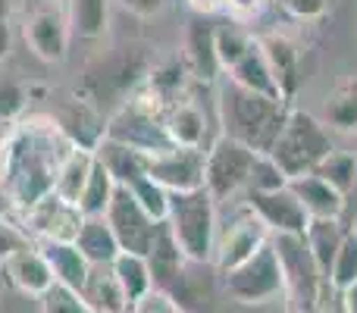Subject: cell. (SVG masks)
<instances>
[{
	"instance_id": "obj_1",
	"label": "cell",
	"mask_w": 357,
	"mask_h": 313,
	"mask_svg": "<svg viewBox=\"0 0 357 313\" xmlns=\"http://www.w3.org/2000/svg\"><path fill=\"white\" fill-rule=\"evenodd\" d=\"M73 148L75 144L63 135L54 119H29L6 135L3 191L19 207V213L54 191L56 172Z\"/></svg>"
},
{
	"instance_id": "obj_2",
	"label": "cell",
	"mask_w": 357,
	"mask_h": 313,
	"mask_svg": "<svg viewBox=\"0 0 357 313\" xmlns=\"http://www.w3.org/2000/svg\"><path fill=\"white\" fill-rule=\"evenodd\" d=\"M151 50L144 44H116L100 54H94L82 69V79L75 91L88 98L100 113L113 110L116 113L138 88L144 85L151 72Z\"/></svg>"
},
{
	"instance_id": "obj_3",
	"label": "cell",
	"mask_w": 357,
	"mask_h": 313,
	"mask_svg": "<svg viewBox=\"0 0 357 313\" xmlns=\"http://www.w3.org/2000/svg\"><path fill=\"white\" fill-rule=\"evenodd\" d=\"M289 113H291L289 100L266 98V94H257L251 88L235 85L232 79H226L220 85L222 135L248 144L254 154H270Z\"/></svg>"
},
{
	"instance_id": "obj_4",
	"label": "cell",
	"mask_w": 357,
	"mask_h": 313,
	"mask_svg": "<svg viewBox=\"0 0 357 313\" xmlns=\"http://www.w3.org/2000/svg\"><path fill=\"white\" fill-rule=\"evenodd\" d=\"M167 222L173 229L178 247L188 260H213V241H216V201L207 188L195 191H173L169 194V213Z\"/></svg>"
},
{
	"instance_id": "obj_5",
	"label": "cell",
	"mask_w": 357,
	"mask_h": 313,
	"mask_svg": "<svg viewBox=\"0 0 357 313\" xmlns=\"http://www.w3.org/2000/svg\"><path fill=\"white\" fill-rule=\"evenodd\" d=\"M329 151H335V144L329 138L326 125L307 110H291L270 157L282 166V172L289 178H298L314 172Z\"/></svg>"
},
{
	"instance_id": "obj_6",
	"label": "cell",
	"mask_w": 357,
	"mask_h": 313,
	"mask_svg": "<svg viewBox=\"0 0 357 313\" xmlns=\"http://www.w3.org/2000/svg\"><path fill=\"white\" fill-rule=\"evenodd\" d=\"M222 289L232 301L238 304H270L276 298L285 295V273L279 264V254L273 247V241H266L264 247L251 254L245 264H238L235 270L222 273Z\"/></svg>"
},
{
	"instance_id": "obj_7",
	"label": "cell",
	"mask_w": 357,
	"mask_h": 313,
	"mask_svg": "<svg viewBox=\"0 0 357 313\" xmlns=\"http://www.w3.org/2000/svg\"><path fill=\"white\" fill-rule=\"evenodd\" d=\"M254 151L248 144L235 142L229 135H220L207 151H204V188L213 194V201H229L241 188L248 191L254 169Z\"/></svg>"
},
{
	"instance_id": "obj_8",
	"label": "cell",
	"mask_w": 357,
	"mask_h": 313,
	"mask_svg": "<svg viewBox=\"0 0 357 313\" xmlns=\"http://www.w3.org/2000/svg\"><path fill=\"white\" fill-rule=\"evenodd\" d=\"M270 229L266 222L248 207V201L241 204L235 213H229L226 222L216 220V241H213V260L210 264L216 266V273H229L238 264H245L257 247H264L270 241Z\"/></svg>"
},
{
	"instance_id": "obj_9",
	"label": "cell",
	"mask_w": 357,
	"mask_h": 313,
	"mask_svg": "<svg viewBox=\"0 0 357 313\" xmlns=\"http://www.w3.org/2000/svg\"><path fill=\"white\" fill-rule=\"evenodd\" d=\"M25 44L31 54L44 63H60L66 60L69 38H73V25H69L66 0H35L31 13L25 16Z\"/></svg>"
},
{
	"instance_id": "obj_10",
	"label": "cell",
	"mask_w": 357,
	"mask_h": 313,
	"mask_svg": "<svg viewBox=\"0 0 357 313\" xmlns=\"http://www.w3.org/2000/svg\"><path fill=\"white\" fill-rule=\"evenodd\" d=\"M107 222H110L113 235H116L119 247L129 254H148L151 241H154V232H157V220L135 201L126 185H116L110 197V207H107ZM163 222V220H160Z\"/></svg>"
},
{
	"instance_id": "obj_11",
	"label": "cell",
	"mask_w": 357,
	"mask_h": 313,
	"mask_svg": "<svg viewBox=\"0 0 357 313\" xmlns=\"http://www.w3.org/2000/svg\"><path fill=\"white\" fill-rule=\"evenodd\" d=\"M82 220H85V213L79 210V204L60 197L56 191L44 194L22 213L25 232L38 241H75Z\"/></svg>"
},
{
	"instance_id": "obj_12",
	"label": "cell",
	"mask_w": 357,
	"mask_h": 313,
	"mask_svg": "<svg viewBox=\"0 0 357 313\" xmlns=\"http://www.w3.org/2000/svg\"><path fill=\"white\" fill-rule=\"evenodd\" d=\"M148 176L173 191H195L204 188V148H169L160 154H151Z\"/></svg>"
},
{
	"instance_id": "obj_13",
	"label": "cell",
	"mask_w": 357,
	"mask_h": 313,
	"mask_svg": "<svg viewBox=\"0 0 357 313\" xmlns=\"http://www.w3.org/2000/svg\"><path fill=\"white\" fill-rule=\"evenodd\" d=\"M50 119L60 125V132L75 148L85 151H94L100 144V138L107 135V116L88 98H82L79 91L69 94L66 100H60Z\"/></svg>"
},
{
	"instance_id": "obj_14",
	"label": "cell",
	"mask_w": 357,
	"mask_h": 313,
	"mask_svg": "<svg viewBox=\"0 0 357 313\" xmlns=\"http://www.w3.org/2000/svg\"><path fill=\"white\" fill-rule=\"evenodd\" d=\"M248 207L266 222L273 235H304L310 216L304 213L301 201L291 194V188L279 191H248Z\"/></svg>"
},
{
	"instance_id": "obj_15",
	"label": "cell",
	"mask_w": 357,
	"mask_h": 313,
	"mask_svg": "<svg viewBox=\"0 0 357 313\" xmlns=\"http://www.w3.org/2000/svg\"><path fill=\"white\" fill-rule=\"evenodd\" d=\"M213 264L185 260V266L178 270L167 295L182 307V313H210V307H213Z\"/></svg>"
},
{
	"instance_id": "obj_16",
	"label": "cell",
	"mask_w": 357,
	"mask_h": 313,
	"mask_svg": "<svg viewBox=\"0 0 357 313\" xmlns=\"http://www.w3.org/2000/svg\"><path fill=\"white\" fill-rule=\"evenodd\" d=\"M0 266H3V279L16 291H22V295L41 298L54 285V273H50L47 260H44L38 245H25L19 251H13L10 257L0 260Z\"/></svg>"
},
{
	"instance_id": "obj_17",
	"label": "cell",
	"mask_w": 357,
	"mask_h": 313,
	"mask_svg": "<svg viewBox=\"0 0 357 313\" xmlns=\"http://www.w3.org/2000/svg\"><path fill=\"white\" fill-rule=\"evenodd\" d=\"M185 66L197 82H216V75L222 72L216 56V29L204 16L191 19L185 31Z\"/></svg>"
},
{
	"instance_id": "obj_18",
	"label": "cell",
	"mask_w": 357,
	"mask_h": 313,
	"mask_svg": "<svg viewBox=\"0 0 357 313\" xmlns=\"http://www.w3.org/2000/svg\"><path fill=\"white\" fill-rule=\"evenodd\" d=\"M291 194L301 201L304 213L310 220H342L345 216V194L335 191L326 178H320L317 172H307V176H298L289 182Z\"/></svg>"
},
{
	"instance_id": "obj_19",
	"label": "cell",
	"mask_w": 357,
	"mask_h": 313,
	"mask_svg": "<svg viewBox=\"0 0 357 313\" xmlns=\"http://www.w3.org/2000/svg\"><path fill=\"white\" fill-rule=\"evenodd\" d=\"M144 260H148V270H151V282H154V289L167 291L169 285H173V279L178 276V270L185 266V251L178 247L173 229H169V222H157V232H154V241H151L148 254H144Z\"/></svg>"
},
{
	"instance_id": "obj_20",
	"label": "cell",
	"mask_w": 357,
	"mask_h": 313,
	"mask_svg": "<svg viewBox=\"0 0 357 313\" xmlns=\"http://www.w3.org/2000/svg\"><path fill=\"white\" fill-rule=\"evenodd\" d=\"M260 47H264V54H266V63H270V72H273V79H276L279 94L291 104V98L298 94V85H301L298 47L285 35H279V31L260 38Z\"/></svg>"
},
{
	"instance_id": "obj_21",
	"label": "cell",
	"mask_w": 357,
	"mask_h": 313,
	"mask_svg": "<svg viewBox=\"0 0 357 313\" xmlns=\"http://www.w3.org/2000/svg\"><path fill=\"white\" fill-rule=\"evenodd\" d=\"M226 72H229L226 79H232L235 85L251 88V91L266 94V98L285 100L282 94H279L276 79H273V72H270V63H266V54H264V47H260V38H254V41L248 44V50L226 69Z\"/></svg>"
},
{
	"instance_id": "obj_22",
	"label": "cell",
	"mask_w": 357,
	"mask_h": 313,
	"mask_svg": "<svg viewBox=\"0 0 357 313\" xmlns=\"http://www.w3.org/2000/svg\"><path fill=\"white\" fill-rule=\"evenodd\" d=\"M94 157L104 163V169L113 176L116 185H132L135 178L148 176V160L151 154L138 148H129V144L116 142V138H100V144L94 148Z\"/></svg>"
},
{
	"instance_id": "obj_23",
	"label": "cell",
	"mask_w": 357,
	"mask_h": 313,
	"mask_svg": "<svg viewBox=\"0 0 357 313\" xmlns=\"http://www.w3.org/2000/svg\"><path fill=\"white\" fill-rule=\"evenodd\" d=\"M38 247H41L44 260H47L50 273H54V282L82 291L88 273H91V264L75 247V241H38Z\"/></svg>"
},
{
	"instance_id": "obj_24",
	"label": "cell",
	"mask_w": 357,
	"mask_h": 313,
	"mask_svg": "<svg viewBox=\"0 0 357 313\" xmlns=\"http://www.w3.org/2000/svg\"><path fill=\"white\" fill-rule=\"evenodd\" d=\"M163 123H167L169 142H173L176 148H204L207 116H204V110L191 98H178L176 104H169Z\"/></svg>"
},
{
	"instance_id": "obj_25",
	"label": "cell",
	"mask_w": 357,
	"mask_h": 313,
	"mask_svg": "<svg viewBox=\"0 0 357 313\" xmlns=\"http://www.w3.org/2000/svg\"><path fill=\"white\" fill-rule=\"evenodd\" d=\"M82 298H85L88 307L98 313H129V298H126L110 264L91 266L85 285H82Z\"/></svg>"
},
{
	"instance_id": "obj_26",
	"label": "cell",
	"mask_w": 357,
	"mask_h": 313,
	"mask_svg": "<svg viewBox=\"0 0 357 313\" xmlns=\"http://www.w3.org/2000/svg\"><path fill=\"white\" fill-rule=\"evenodd\" d=\"M75 247L85 254V260L91 266L113 264L119 257V251H123L110 222H107V216H85L79 226V235H75Z\"/></svg>"
},
{
	"instance_id": "obj_27",
	"label": "cell",
	"mask_w": 357,
	"mask_h": 313,
	"mask_svg": "<svg viewBox=\"0 0 357 313\" xmlns=\"http://www.w3.org/2000/svg\"><path fill=\"white\" fill-rule=\"evenodd\" d=\"M348 235V226L342 220H310L307 229H304V241H307L310 254H314L320 273L329 279V270H333V260L339 254L342 241Z\"/></svg>"
},
{
	"instance_id": "obj_28",
	"label": "cell",
	"mask_w": 357,
	"mask_h": 313,
	"mask_svg": "<svg viewBox=\"0 0 357 313\" xmlns=\"http://www.w3.org/2000/svg\"><path fill=\"white\" fill-rule=\"evenodd\" d=\"M69 25L73 35L85 38V41H98L107 35V22H110V0H66Z\"/></svg>"
},
{
	"instance_id": "obj_29",
	"label": "cell",
	"mask_w": 357,
	"mask_h": 313,
	"mask_svg": "<svg viewBox=\"0 0 357 313\" xmlns=\"http://www.w3.org/2000/svg\"><path fill=\"white\" fill-rule=\"evenodd\" d=\"M91 166H94V151H85V148H73L63 160L60 172H56V182H54V191L66 201H79L82 188H85L88 176H91Z\"/></svg>"
},
{
	"instance_id": "obj_30",
	"label": "cell",
	"mask_w": 357,
	"mask_h": 313,
	"mask_svg": "<svg viewBox=\"0 0 357 313\" xmlns=\"http://www.w3.org/2000/svg\"><path fill=\"white\" fill-rule=\"evenodd\" d=\"M110 266H113V273H116L119 285H123L126 298H129V307L135 301H142V298L154 289V282H151V270H148V260H144L142 254L119 251V257L113 260Z\"/></svg>"
},
{
	"instance_id": "obj_31",
	"label": "cell",
	"mask_w": 357,
	"mask_h": 313,
	"mask_svg": "<svg viewBox=\"0 0 357 313\" xmlns=\"http://www.w3.org/2000/svg\"><path fill=\"white\" fill-rule=\"evenodd\" d=\"M326 125L339 132H357V79H348L326 98L323 107Z\"/></svg>"
},
{
	"instance_id": "obj_32",
	"label": "cell",
	"mask_w": 357,
	"mask_h": 313,
	"mask_svg": "<svg viewBox=\"0 0 357 313\" xmlns=\"http://www.w3.org/2000/svg\"><path fill=\"white\" fill-rule=\"evenodd\" d=\"M113 191H116V182H113V176L104 169V163L94 157L91 176H88L85 188H82V194H79V201L75 204H79V210L85 216H104L107 207H110Z\"/></svg>"
},
{
	"instance_id": "obj_33",
	"label": "cell",
	"mask_w": 357,
	"mask_h": 313,
	"mask_svg": "<svg viewBox=\"0 0 357 313\" xmlns=\"http://www.w3.org/2000/svg\"><path fill=\"white\" fill-rule=\"evenodd\" d=\"M314 172L348 197V191L354 188V178H357V157L348 154V151H329Z\"/></svg>"
},
{
	"instance_id": "obj_34",
	"label": "cell",
	"mask_w": 357,
	"mask_h": 313,
	"mask_svg": "<svg viewBox=\"0 0 357 313\" xmlns=\"http://www.w3.org/2000/svg\"><path fill=\"white\" fill-rule=\"evenodd\" d=\"M126 188L135 194V201L142 204V207L148 210L157 222L167 220V213H169V191L163 188L160 182H154L151 176H142V178H135L132 185H126Z\"/></svg>"
},
{
	"instance_id": "obj_35",
	"label": "cell",
	"mask_w": 357,
	"mask_h": 313,
	"mask_svg": "<svg viewBox=\"0 0 357 313\" xmlns=\"http://www.w3.org/2000/svg\"><path fill=\"white\" fill-rule=\"evenodd\" d=\"M329 282L335 285L339 291L351 289V285L357 282V235L348 229L345 241H342L339 254H335L333 260V270H329Z\"/></svg>"
},
{
	"instance_id": "obj_36",
	"label": "cell",
	"mask_w": 357,
	"mask_h": 313,
	"mask_svg": "<svg viewBox=\"0 0 357 313\" xmlns=\"http://www.w3.org/2000/svg\"><path fill=\"white\" fill-rule=\"evenodd\" d=\"M291 178L282 172V166L276 163L270 154H257L254 157V169H251V182H248V191H279L289 188Z\"/></svg>"
},
{
	"instance_id": "obj_37",
	"label": "cell",
	"mask_w": 357,
	"mask_h": 313,
	"mask_svg": "<svg viewBox=\"0 0 357 313\" xmlns=\"http://www.w3.org/2000/svg\"><path fill=\"white\" fill-rule=\"evenodd\" d=\"M41 313H91V307L85 304L82 291L75 289H66V285L54 282L41 298Z\"/></svg>"
},
{
	"instance_id": "obj_38",
	"label": "cell",
	"mask_w": 357,
	"mask_h": 313,
	"mask_svg": "<svg viewBox=\"0 0 357 313\" xmlns=\"http://www.w3.org/2000/svg\"><path fill=\"white\" fill-rule=\"evenodd\" d=\"M251 41L254 38L248 35L245 29H238V25H220V29H216V56H220V66L229 69L245 54Z\"/></svg>"
},
{
	"instance_id": "obj_39",
	"label": "cell",
	"mask_w": 357,
	"mask_h": 313,
	"mask_svg": "<svg viewBox=\"0 0 357 313\" xmlns=\"http://www.w3.org/2000/svg\"><path fill=\"white\" fill-rule=\"evenodd\" d=\"M25 104H29V88L13 75L0 72V125L13 123L25 110Z\"/></svg>"
},
{
	"instance_id": "obj_40",
	"label": "cell",
	"mask_w": 357,
	"mask_h": 313,
	"mask_svg": "<svg viewBox=\"0 0 357 313\" xmlns=\"http://www.w3.org/2000/svg\"><path fill=\"white\" fill-rule=\"evenodd\" d=\"M31 245V235L25 232L22 220H13L10 213H0V260L10 257L13 251Z\"/></svg>"
},
{
	"instance_id": "obj_41",
	"label": "cell",
	"mask_w": 357,
	"mask_h": 313,
	"mask_svg": "<svg viewBox=\"0 0 357 313\" xmlns=\"http://www.w3.org/2000/svg\"><path fill=\"white\" fill-rule=\"evenodd\" d=\"M129 313H182V307L173 301V298L167 295V291L160 289H151L148 295L142 298V301H135L129 307Z\"/></svg>"
},
{
	"instance_id": "obj_42",
	"label": "cell",
	"mask_w": 357,
	"mask_h": 313,
	"mask_svg": "<svg viewBox=\"0 0 357 313\" xmlns=\"http://www.w3.org/2000/svg\"><path fill=\"white\" fill-rule=\"evenodd\" d=\"M310 313H345V301H342V291L335 289L333 282H323L320 285V295H317L314 307H310Z\"/></svg>"
},
{
	"instance_id": "obj_43",
	"label": "cell",
	"mask_w": 357,
	"mask_h": 313,
	"mask_svg": "<svg viewBox=\"0 0 357 313\" xmlns=\"http://www.w3.org/2000/svg\"><path fill=\"white\" fill-rule=\"evenodd\" d=\"M329 6V0H285V10L298 19H317L323 16Z\"/></svg>"
},
{
	"instance_id": "obj_44",
	"label": "cell",
	"mask_w": 357,
	"mask_h": 313,
	"mask_svg": "<svg viewBox=\"0 0 357 313\" xmlns=\"http://www.w3.org/2000/svg\"><path fill=\"white\" fill-rule=\"evenodd\" d=\"M222 6H226L235 19H248V16H254V13H260L264 0H226Z\"/></svg>"
},
{
	"instance_id": "obj_45",
	"label": "cell",
	"mask_w": 357,
	"mask_h": 313,
	"mask_svg": "<svg viewBox=\"0 0 357 313\" xmlns=\"http://www.w3.org/2000/svg\"><path fill=\"white\" fill-rule=\"evenodd\" d=\"M119 3L129 13H135V16H154V13H160L163 0H119Z\"/></svg>"
},
{
	"instance_id": "obj_46",
	"label": "cell",
	"mask_w": 357,
	"mask_h": 313,
	"mask_svg": "<svg viewBox=\"0 0 357 313\" xmlns=\"http://www.w3.org/2000/svg\"><path fill=\"white\" fill-rule=\"evenodd\" d=\"M222 3H226V0H188V6L197 13V16H210V13L222 10Z\"/></svg>"
},
{
	"instance_id": "obj_47",
	"label": "cell",
	"mask_w": 357,
	"mask_h": 313,
	"mask_svg": "<svg viewBox=\"0 0 357 313\" xmlns=\"http://www.w3.org/2000/svg\"><path fill=\"white\" fill-rule=\"evenodd\" d=\"M10 44H13L10 22H6V16H0V63H3L6 54H10Z\"/></svg>"
},
{
	"instance_id": "obj_48",
	"label": "cell",
	"mask_w": 357,
	"mask_h": 313,
	"mask_svg": "<svg viewBox=\"0 0 357 313\" xmlns=\"http://www.w3.org/2000/svg\"><path fill=\"white\" fill-rule=\"evenodd\" d=\"M342 301H345V313H357V282L342 291Z\"/></svg>"
},
{
	"instance_id": "obj_49",
	"label": "cell",
	"mask_w": 357,
	"mask_h": 313,
	"mask_svg": "<svg viewBox=\"0 0 357 313\" xmlns=\"http://www.w3.org/2000/svg\"><path fill=\"white\" fill-rule=\"evenodd\" d=\"M354 210H357V178H354V188L348 191V197H345V216L354 213ZM345 216H342V222H345Z\"/></svg>"
},
{
	"instance_id": "obj_50",
	"label": "cell",
	"mask_w": 357,
	"mask_h": 313,
	"mask_svg": "<svg viewBox=\"0 0 357 313\" xmlns=\"http://www.w3.org/2000/svg\"><path fill=\"white\" fill-rule=\"evenodd\" d=\"M3 172H6V151H3V142H0V188H3Z\"/></svg>"
},
{
	"instance_id": "obj_51",
	"label": "cell",
	"mask_w": 357,
	"mask_h": 313,
	"mask_svg": "<svg viewBox=\"0 0 357 313\" xmlns=\"http://www.w3.org/2000/svg\"><path fill=\"white\" fill-rule=\"evenodd\" d=\"M345 226H348V229H351V232L357 235V210H354V216H351V220H348V222H345Z\"/></svg>"
},
{
	"instance_id": "obj_52",
	"label": "cell",
	"mask_w": 357,
	"mask_h": 313,
	"mask_svg": "<svg viewBox=\"0 0 357 313\" xmlns=\"http://www.w3.org/2000/svg\"><path fill=\"white\" fill-rule=\"evenodd\" d=\"M3 10H6V3H3V6H0V16H3Z\"/></svg>"
},
{
	"instance_id": "obj_53",
	"label": "cell",
	"mask_w": 357,
	"mask_h": 313,
	"mask_svg": "<svg viewBox=\"0 0 357 313\" xmlns=\"http://www.w3.org/2000/svg\"><path fill=\"white\" fill-rule=\"evenodd\" d=\"M91 313H98V310H91Z\"/></svg>"
}]
</instances>
